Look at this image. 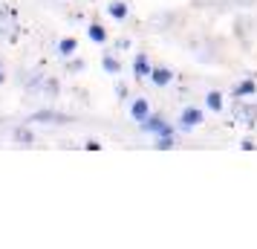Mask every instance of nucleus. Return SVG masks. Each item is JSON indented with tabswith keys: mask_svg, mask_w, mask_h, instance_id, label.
<instances>
[{
	"mask_svg": "<svg viewBox=\"0 0 257 249\" xmlns=\"http://www.w3.org/2000/svg\"><path fill=\"white\" fill-rule=\"evenodd\" d=\"M240 3H243V6H251V0H240Z\"/></svg>",
	"mask_w": 257,
	"mask_h": 249,
	"instance_id": "24",
	"label": "nucleus"
},
{
	"mask_svg": "<svg viewBox=\"0 0 257 249\" xmlns=\"http://www.w3.org/2000/svg\"><path fill=\"white\" fill-rule=\"evenodd\" d=\"M6 81V75H3V64H0V84Z\"/></svg>",
	"mask_w": 257,
	"mask_h": 249,
	"instance_id": "23",
	"label": "nucleus"
},
{
	"mask_svg": "<svg viewBox=\"0 0 257 249\" xmlns=\"http://www.w3.org/2000/svg\"><path fill=\"white\" fill-rule=\"evenodd\" d=\"M127 47H130L127 38H118V41H116V49H127Z\"/></svg>",
	"mask_w": 257,
	"mask_h": 249,
	"instance_id": "21",
	"label": "nucleus"
},
{
	"mask_svg": "<svg viewBox=\"0 0 257 249\" xmlns=\"http://www.w3.org/2000/svg\"><path fill=\"white\" fill-rule=\"evenodd\" d=\"M12 139H15V142H21V145H32V142H35V136H32V131H29V128H24V125H21V128H15V131H12Z\"/></svg>",
	"mask_w": 257,
	"mask_h": 249,
	"instance_id": "13",
	"label": "nucleus"
},
{
	"mask_svg": "<svg viewBox=\"0 0 257 249\" xmlns=\"http://www.w3.org/2000/svg\"><path fill=\"white\" fill-rule=\"evenodd\" d=\"M81 70H84V61L81 58H75V61L67 64V72H81Z\"/></svg>",
	"mask_w": 257,
	"mask_h": 249,
	"instance_id": "18",
	"label": "nucleus"
},
{
	"mask_svg": "<svg viewBox=\"0 0 257 249\" xmlns=\"http://www.w3.org/2000/svg\"><path fill=\"white\" fill-rule=\"evenodd\" d=\"M84 148H87V151H101V145L95 142V139H90V142L84 145Z\"/></svg>",
	"mask_w": 257,
	"mask_h": 249,
	"instance_id": "20",
	"label": "nucleus"
},
{
	"mask_svg": "<svg viewBox=\"0 0 257 249\" xmlns=\"http://www.w3.org/2000/svg\"><path fill=\"white\" fill-rule=\"evenodd\" d=\"M130 116H133V122H145V119L151 116V107H148V99H136V102L130 105Z\"/></svg>",
	"mask_w": 257,
	"mask_h": 249,
	"instance_id": "8",
	"label": "nucleus"
},
{
	"mask_svg": "<svg viewBox=\"0 0 257 249\" xmlns=\"http://www.w3.org/2000/svg\"><path fill=\"white\" fill-rule=\"evenodd\" d=\"M0 38H6V41L18 38V21H15V12H9V9H0Z\"/></svg>",
	"mask_w": 257,
	"mask_h": 249,
	"instance_id": "3",
	"label": "nucleus"
},
{
	"mask_svg": "<svg viewBox=\"0 0 257 249\" xmlns=\"http://www.w3.org/2000/svg\"><path fill=\"white\" fill-rule=\"evenodd\" d=\"M139 128L145 133H156V136H162V133H174V128H171L159 113H153V116H148L145 122H139Z\"/></svg>",
	"mask_w": 257,
	"mask_h": 249,
	"instance_id": "2",
	"label": "nucleus"
},
{
	"mask_svg": "<svg viewBox=\"0 0 257 249\" xmlns=\"http://www.w3.org/2000/svg\"><path fill=\"white\" fill-rule=\"evenodd\" d=\"M205 107H208L211 113H220L222 110V93L220 90H211V93L205 96Z\"/></svg>",
	"mask_w": 257,
	"mask_h": 249,
	"instance_id": "12",
	"label": "nucleus"
},
{
	"mask_svg": "<svg viewBox=\"0 0 257 249\" xmlns=\"http://www.w3.org/2000/svg\"><path fill=\"white\" fill-rule=\"evenodd\" d=\"M75 49H78V41H75V38H64V41H58V55H64V58H70Z\"/></svg>",
	"mask_w": 257,
	"mask_h": 249,
	"instance_id": "14",
	"label": "nucleus"
},
{
	"mask_svg": "<svg viewBox=\"0 0 257 249\" xmlns=\"http://www.w3.org/2000/svg\"><path fill=\"white\" fill-rule=\"evenodd\" d=\"M151 81L156 84V87H165V84L174 81V72L168 70V67H153L151 70Z\"/></svg>",
	"mask_w": 257,
	"mask_h": 249,
	"instance_id": "9",
	"label": "nucleus"
},
{
	"mask_svg": "<svg viewBox=\"0 0 257 249\" xmlns=\"http://www.w3.org/2000/svg\"><path fill=\"white\" fill-rule=\"evenodd\" d=\"M156 151H174L176 142H174V133H162V136H156V145H153Z\"/></svg>",
	"mask_w": 257,
	"mask_h": 249,
	"instance_id": "16",
	"label": "nucleus"
},
{
	"mask_svg": "<svg viewBox=\"0 0 257 249\" xmlns=\"http://www.w3.org/2000/svg\"><path fill=\"white\" fill-rule=\"evenodd\" d=\"M87 35H90L93 44H104V41H107V32H104V26H101V24H90Z\"/></svg>",
	"mask_w": 257,
	"mask_h": 249,
	"instance_id": "15",
	"label": "nucleus"
},
{
	"mask_svg": "<svg viewBox=\"0 0 257 249\" xmlns=\"http://www.w3.org/2000/svg\"><path fill=\"white\" fill-rule=\"evenodd\" d=\"M29 122H47V125H67V122H72L70 116H64V113H58V110H38V113H32L29 116Z\"/></svg>",
	"mask_w": 257,
	"mask_h": 249,
	"instance_id": "4",
	"label": "nucleus"
},
{
	"mask_svg": "<svg viewBox=\"0 0 257 249\" xmlns=\"http://www.w3.org/2000/svg\"><path fill=\"white\" fill-rule=\"evenodd\" d=\"M234 122L254 128V125H257V105H254V102L237 99V102H234Z\"/></svg>",
	"mask_w": 257,
	"mask_h": 249,
	"instance_id": "1",
	"label": "nucleus"
},
{
	"mask_svg": "<svg viewBox=\"0 0 257 249\" xmlns=\"http://www.w3.org/2000/svg\"><path fill=\"white\" fill-rule=\"evenodd\" d=\"M107 15H110V18H116V21H124V18H127V3L113 0V3L107 6Z\"/></svg>",
	"mask_w": 257,
	"mask_h": 249,
	"instance_id": "11",
	"label": "nucleus"
},
{
	"mask_svg": "<svg viewBox=\"0 0 257 249\" xmlns=\"http://www.w3.org/2000/svg\"><path fill=\"white\" fill-rule=\"evenodd\" d=\"M254 90H257L254 78H243V81L234 87V99H248V96H254Z\"/></svg>",
	"mask_w": 257,
	"mask_h": 249,
	"instance_id": "10",
	"label": "nucleus"
},
{
	"mask_svg": "<svg viewBox=\"0 0 257 249\" xmlns=\"http://www.w3.org/2000/svg\"><path fill=\"white\" fill-rule=\"evenodd\" d=\"M116 93H118V99H127V84H118Z\"/></svg>",
	"mask_w": 257,
	"mask_h": 249,
	"instance_id": "19",
	"label": "nucleus"
},
{
	"mask_svg": "<svg viewBox=\"0 0 257 249\" xmlns=\"http://www.w3.org/2000/svg\"><path fill=\"white\" fill-rule=\"evenodd\" d=\"M199 122H202V110L199 107H185L182 116H179V131H194Z\"/></svg>",
	"mask_w": 257,
	"mask_h": 249,
	"instance_id": "5",
	"label": "nucleus"
},
{
	"mask_svg": "<svg viewBox=\"0 0 257 249\" xmlns=\"http://www.w3.org/2000/svg\"><path fill=\"white\" fill-rule=\"evenodd\" d=\"M151 70H153V67H151V61H148V55L139 52V55L133 58V75H136V78H148Z\"/></svg>",
	"mask_w": 257,
	"mask_h": 249,
	"instance_id": "7",
	"label": "nucleus"
},
{
	"mask_svg": "<svg viewBox=\"0 0 257 249\" xmlns=\"http://www.w3.org/2000/svg\"><path fill=\"white\" fill-rule=\"evenodd\" d=\"M240 148H243V151H254V142H251V139H243V142H240Z\"/></svg>",
	"mask_w": 257,
	"mask_h": 249,
	"instance_id": "22",
	"label": "nucleus"
},
{
	"mask_svg": "<svg viewBox=\"0 0 257 249\" xmlns=\"http://www.w3.org/2000/svg\"><path fill=\"white\" fill-rule=\"evenodd\" d=\"M101 67H104L107 75H118V72H121V64H118L113 55H101Z\"/></svg>",
	"mask_w": 257,
	"mask_h": 249,
	"instance_id": "17",
	"label": "nucleus"
},
{
	"mask_svg": "<svg viewBox=\"0 0 257 249\" xmlns=\"http://www.w3.org/2000/svg\"><path fill=\"white\" fill-rule=\"evenodd\" d=\"M234 26H237V38H240V41H248V32H251V35H254V26H257V21L254 18H248V15H240V18H237V21H234Z\"/></svg>",
	"mask_w": 257,
	"mask_h": 249,
	"instance_id": "6",
	"label": "nucleus"
}]
</instances>
